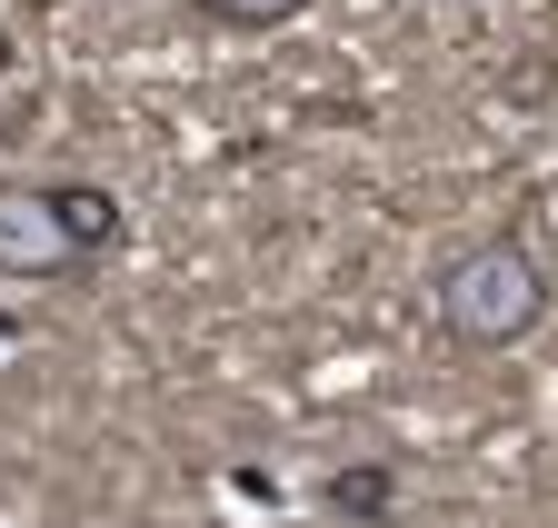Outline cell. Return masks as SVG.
<instances>
[{
    "instance_id": "cell-1",
    "label": "cell",
    "mask_w": 558,
    "mask_h": 528,
    "mask_svg": "<svg viewBox=\"0 0 558 528\" xmlns=\"http://www.w3.org/2000/svg\"><path fill=\"white\" fill-rule=\"evenodd\" d=\"M429 309H439V340L488 359V349H519L529 329L548 319V270H538V249L519 230L499 240H469L439 259V280H429Z\"/></svg>"
},
{
    "instance_id": "cell-2",
    "label": "cell",
    "mask_w": 558,
    "mask_h": 528,
    "mask_svg": "<svg viewBox=\"0 0 558 528\" xmlns=\"http://www.w3.org/2000/svg\"><path fill=\"white\" fill-rule=\"evenodd\" d=\"M70 270H90V249L60 210V180H0V280H70Z\"/></svg>"
},
{
    "instance_id": "cell-3",
    "label": "cell",
    "mask_w": 558,
    "mask_h": 528,
    "mask_svg": "<svg viewBox=\"0 0 558 528\" xmlns=\"http://www.w3.org/2000/svg\"><path fill=\"white\" fill-rule=\"evenodd\" d=\"M319 508L339 528H389L399 518V458H349V469L319 479Z\"/></svg>"
},
{
    "instance_id": "cell-4",
    "label": "cell",
    "mask_w": 558,
    "mask_h": 528,
    "mask_svg": "<svg viewBox=\"0 0 558 528\" xmlns=\"http://www.w3.org/2000/svg\"><path fill=\"white\" fill-rule=\"evenodd\" d=\"M190 11L209 30H290L300 11H319V0H190Z\"/></svg>"
}]
</instances>
